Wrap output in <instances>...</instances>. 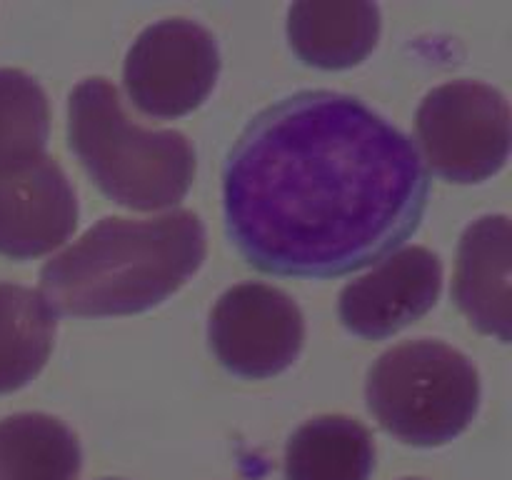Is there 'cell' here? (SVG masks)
<instances>
[{
  "label": "cell",
  "mask_w": 512,
  "mask_h": 480,
  "mask_svg": "<svg viewBox=\"0 0 512 480\" xmlns=\"http://www.w3.org/2000/svg\"><path fill=\"white\" fill-rule=\"evenodd\" d=\"M373 465V435L348 415L308 420L285 445V480H368Z\"/></svg>",
  "instance_id": "7c38bea8"
},
{
  "label": "cell",
  "mask_w": 512,
  "mask_h": 480,
  "mask_svg": "<svg viewBox=\"0 0 512 480\" xmlns=\"http://www.w3.org/2000/svg\"><path fill=\"white\" fill-rule=\"evenodd\" d=\"M48 130V98L38 80L0 68V173L43 158Z\"/></svg>",
  "instance_id": "9a60e30c"
},
{
  "label": "cell",
  "mask_w": 512,
  "mask_h": 480,
  "mask_svg": "<svg viewBox=\"0 0 512 480\" xmlns=\"http://www.w3.org/2000/svg\"><path fill=\"white\" fill-rule=\"evenodd\" d=\"M288 38L303 63L325 70L350 68L373 53L380 8L375 3H295Z\"/></svg>",
  "instance_id": "8fae6325"
},
{
  "label": "cell",
  "mask_w": 512,
  "mask_h": 480,
  "mask_svg": "<svg viewBox=\"0 0 512 480\" xmlns=\"http://www.w3.org/2000/svg\"><path fill=\"white\" fill-rule=\"evenodd\" d=\"M443 290V263L420 245L400 248L373 273L353 280L340 293V320L350 333L383 340L423 318Z\"/></svg>",
  "instance_id": "ba28073f"
},
{
  "label": "cell",
  "mask_w": 512,
  "mask_h": 480,
  "mask_svg": "<svg viewBox=\"0 0 512 480\" xmlns=\"http://www.w3.org/2000/svg\"><path fill=\"white\" fill-rule=\"evenodd\" d=\"M430 178L418 148L353 95L303 90L260 110L223 170L225 228L268 275L328 280L418 230Z\"/></svg>",
  "instance_id": "6da1fadb"
},
{
  "label": "cell",
  "mask_w": 512,
  "mask_h": 480,
  "mask_svg": "<svg viewBox=\"0 0 512 480\" xmlns=\"http://www.w3.org/2000/svg\"><path fill=\"white\" fill-rule=\"evenodd\" d=\"M205 260V228L190 210L160 218H103L40 270L53 313L133 315L163 303Z\"/></svg>",
  "instance_id": "7a4b0ae2"
},
{
  "label": "cell",
  "mask_w": 512,
  "mask_h": 480,
  "mask_svg": "<svg viewBox=\"0 0 512 480\" xmlns=\"http://www.w3.org/2000/svg\"><path fill=\"white\" fill-rule=\"evenodd\" d=\"M83 465L68 425L45 413L0 420V480H75Z\"/></svg>",
  "instance_id": "4fadbf2b"
},
{
  "label": "cell",
  "mask_w": 512,
  "mask_h": 480,
  "mask_svg": "<svg viewBox=\"0 0 512 480\" xmlns=\"http://www.w3.org/2000/svg\"><path fill=\"white\" fill-rule=\"evenodd\" d=\"M70 148L100 190L135 210L173 208L195 178V150L178 130H145L125 115L105 78L70 93Z\"/></svg>",
  "instance_id": "3957f363"
},
{
  "label": "cell",
  "mask_w": 512,
  "mask_h": 480,
  "mask_svg": "<svg viewBox=\"0 0 512 480\" xmlns=\"http://www.w3.org/2000/svg\"><path fill=\"white\" fill-rule=\"evenodd\" d=\"M210 345L225 370L240 378H273L303 350L298 303L265 283H240L220 295L210 315Z\"/></svg>",
  "instance_id": "52a82bcc"
},
{
  "label": "cell",
  "mask_w": 512,
  "mask_h": 480,
  "mask_svg": "<svg viewBox=\"0 0 512 480\" xmlns=\"http://www.w3.org/2000/svg\"><path fill=\"white\" fill-rule=\"evenodd\" d=\"M510 255L508 215H485L460 238L453 295L470 323L488 335L510 340Z\"/></svg>",
  "instance_id": "30bf717a"
},
{
  "label": "cell",
  "mask_w": 512,
  "mask_h": 480,
  "mask_svg": "<svg viewBox=\"0 0 512 480\" xmlns=\"http://www.w3.org/2000/svg\"><path fill=\"white\" fill-rule=\"evenodd\" d=\"M55 325L58 318L38 290L0 283V393L23 388L43 370Z\"/></svg>",
  "instance_id": "5bb4252c"
},
{
  "label": "cell",
  "mask_w": 512,
  "mask_h": 480,
  "mask_svg": "<svg viewBox=\"0 0 512 480\" xmlns=\"http://www.w3.org/2000/svg\"><path fill=\"white\" fill-rule=\"evenodd\" d=\"M220 73L213 33L195 20L170 18L150 25L125 58V90L153 118H180L198 108Z\"/></svg>",
  "instance_id": "8992f818"
},
{
  "label": "cell",
  "mask_w": 512,
  "mask_h": 480,
  "mask_svg": "<svg viewBox=\"0 0 512 480\" xmlns=\"http://www.w3.org/2000/svg\"><path fill=\"white\" fill-rule=\"evenodd\" d=\"M365 398L378 423L403 443L443 445L473 423L480 378L468 355L420 338L375 360Z\"/></svg>",
  "instance_id": "277c9868"
},
{
  "label": "cell",
  "mask_w": 512,
  "mask_h": 480,
  "mask_svg": "<svg viewBox=\"0 0 512 480\" xmlns=\"http://www.w3.org/2000/svg\"><path fill=\"white\" fill-rule=\"evenodd\" d=\"M78 225V200L53 158L0 173V255L30 260L60 248Z\"/></svg>",
  "instance_id": "9c48e42d"
},
{
  "label": "cell",
  "mask_w": 512,
  "mask_h": 480,
  "mask_svg": "<svg viewBox=\"0 0 512 480\" xmlns=\"http://www.w3.org/2000/svg\"><path fill=\"white\" fill-rule=\"evenodd\" d=\"M430 170L450 183H480L510 155V105L478 80H453L425 95L415 118Z\"/></svg>",
  "instance_id": "5b68a950"
}]
</instances>
